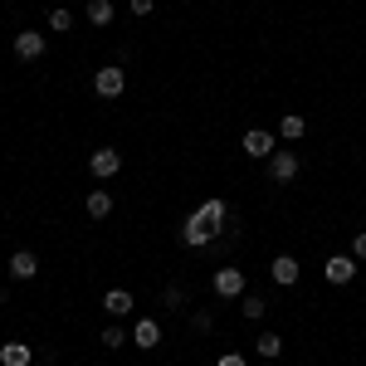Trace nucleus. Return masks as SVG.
Here are the masks:
<instances>
[{
    "mask_svg": "<svg viewBox=\"0 0 366 366\" xmlns=\"http://www.w3.org/2000/svg\"><path fill=\"white\" fill-rule=\"evenodd\" d=\"M279 132H283V137H288V142H298V137H303V132H308V122H303V117H298V113H283Z\"/></svg>",
    "mask_w": 366,
    "mask_h": 366,
    "instance_id": "15",
    "label": "nucleus"
},
{
    "mask_svg": "<svg viewBox=\"0 0 366 366\" xmlns=\"http://www.w3.org/2000/svg\"><path fill=\"white\" fill-rule=\"evenodd\" d=\"M15 54L34 64V59L44 54V34H39V29H15Z\"/></svg>",
    "mask_w": 366,
    "mask_h": 366,
    "instance_id": "6",
    "label": "nucleus"
},
{
    "mask_svg": "<svg viewBox=\"0 0 366 366\" xmlns=\"http://www.w3.org/2000/svg\"><path fill=\"white\" fill-rule=\"evenodd\" d=\"M322 274H327V283H352L357 279V259H352V254H332V259L322 264Z\"/></svg>",
    "mask_w": 366,
    "mask_h": 366,
    "instance_id": "5",
    "label": "nucleus"
},
{
    "mask_svg": "<svg viewBox=\"0 0 366 366\" xmlns=\"http://www.w3.org/2000/svg\"><path fill=\"white\" fill-rule=\"evenodd\" d=\"M88 171L98 176V181H108L122 171V157H117V147H93V157H88Z\"/></svg>",
    "mask_w": 366,
    "mask_h": 366,
    "instance_id": "1",
    "label": "nucleus"
},
{
    "mask_svg": "<svg viewBox=\"0 0 366 366\" xmlns=\"http://www.w3.org/2000/svg\"><path fill=\"white\" fill-rule=\"evenodd\" d=\"M269 176H274V181H293V176H298V157H293V152H274V157H269Z\"/></svg>",
    "mask_w": 366,
    "mask_h": 366,
    "instance_id": "7",
    "label": "nucleus"
},
{
    "mask_svg": "<svg viewBox=\"0 0 366 366\" xmlns=\"http://www.w3.org/2000/svg\"><path fill=\"white\" fill-rule=\"evenodd\" d=\"M10 274H15V279H34V274H39V259H34L29 249H15V259H10Z\"/></svg>",
    "mask_w": 366,
    "mask_h": 366,
    "instance_id": "12",
    "label": "nucleus"
},
{
    "mask_svg": "<svg viewBox=\"0 0 366 366\" xmlns=\"http://www.w3.org/2000/svg\"><path fill=\"white\" fill-rule=\"evenodd\" d=\"M49 29H54V34H64V29H74V15H69L64 5H54V10H49Z\"/></svg>",
    "mask_w": 366,
    "mask_h": 366,
    "instance_id": "17",
    "label": "nucleus"
},
{
    "mask_svg": "<svg viewBox=\"0 0 366 366\" xmlns=\"http://www.w3.org/2000/svg\"><path fill=\"white\" fill-rule=\"evenodd\" d=\"M132 342H137L142 352H152V347L162 342V327H157L152 317H142V322H137V332H132Z\"/></svg>",
    "mask_w": 366,
    "mask_h": 366,
    "instance_id": "13",
    "label": "nucleus"
},
{
    "mask_svg": "<svg viewBox=\"0 0 366 366\" xmlns=\"http://www.w3.org/2000/svg\"><path fill=\"white\" fill-rule=\"evenodd\" d=\"M279 352H283L279 332H264V337H259V357H279Z\"/></svg>",
    "mask_w": 366,
    "mask_h": 366,
    "instance_id": "18",
    "label": "nucleus"
},
{
    "mask_svg": "<svg viewBox=\"0 0 366 366\" xmlns=\"http://www.w3.org/2000/svg\"><path fill=\"white\" fill-rule=\"evenodd\" d=\"M215 293H220V298H239V293H244V274H239V269H220V274H215Z\"/></svg>",
    "mask_w": 366,
    "mask_h": 366,
    "instance_id": "8",
    "label": "nucleus"
},
{
    "mask_svg": "<svg viewBox=\"0 0 366 366\" xmlns=\"http://www.w3.org/2000/svg\"><path fill=\"white\" fill-rule=\"evenodd\" d=\"M225 215H229V210H225V200H205V205H200V210L191 215V220H196L200 229H210V234H220V225H225Z\"/></svg>",
    "mask_w": 366,
    "mask_h": 366,
    "instance_id": "3",
    "label": "nucleus"
},
{
    "mask_svg": "<svg viewBox=\"0 0 366 366\" xmlns=\"http://www.w3.org/2000/svg\"><path fill=\"white\" fill-rule=\"evenodd\" d=\"M84 210L93 215V220H103V215H113V196H108V191H88Z\"/></svg>",
    "mask_w": 366,
    "mask_h": 366,
    "instance_id": "14",
    "label": "nucleus"
},
{
    "mask_svg": "<svg viewBox=\"0 0 366 366\" xmlns=\"http://www.w3.org/2000/svg\"><path fill=\"white\" fill-rule=\"evenodd\" d=\"M0 303H5V288H0Z\"/></svg>",
    "mask_w": 366,
    "mask_h": 366,
    "instance_id": "24",
    "label": "nucleus"
},
{
    "mask_svg": "<svg viewBox=\"0 0 366 366\" xmlns=\"http://www.w3.org/2000/svg\"><path fill=\"white\" fill-rule=\"evenodd\" d=\"M122 88H127V74L122 69H98L93 74V93L98 98H122Z\"/></svg>",
    "mask_w": 366,
    "mask_h": 366,
    "instance_id": "2",
    "label": "nucleus"
},
{
    "mask_svg": "<svg viewBox=\"0 0 366 366\" xmlns=\"http://www.w3.org/2000/svg\"><path fill=\"white\" fill-rule=\"evenodd\" d=\"M215 366H244V357H239V352H225V357H220Z\"/></svg>",
    "mask_w": 366,
    "mask_h": 366,
    "instance_id": "23",
    "label": "nucleus"
},
{
    "mask_svg": "<svg viewBox=\"0 0 366 366\" xmlns=\"http://www.w3.org/2000/svg\"><path fill=\"white\" fill-rule=\"evenodd\" d=\"M29 362H34L29 342H5V347H0V366H29Z\"/></svg>",
    "mask_w": 366,
    "mask_h": 366,
    "instance_id": "10",
    "label": "nucleus"
},
{
    "mask_svg": "<svg viewBox=\"0 0 366 366\" xmlns=\"http://www.w3.org/2000/svg\"><path fill=\"white\" fill-rule=\"evenodd\" d=\"M103 347H108V352H117V347H122V342H127V332H122V327H103Z\"/></svg>",
    "mask_w": 366,
    "mask_h": 366,
    "instance_id": "20",
    "label": "nucleus"
},
{
    "mask_svg": "<svg viewBox=\"0 0 366 366\" xmlns=\"http://www.w3.org/2000/svg\"><path fill=\"white\" fill-rule=\"evenodd\" d=\"M269 274H274V283H283V288L298 283V259H293V254H279V259L269 264Z\"/></svg>",
    "mask_w": 366,
    "mask_h": 366,
    "instance_id": "9",
    "label": "nucleus"
},
{
    "mask_svg": "<svg viewBox=\"0 0 366 366\" xmlns=\"http://www.w3.org/2000/svg\"><path fill=\"white\" fill-rule=\"evenodd\" d=\"M103 308L113 312V317H127V312H132V293H127V288H108V293H103Z\"/></svg>",
    "mask_w": 366,
    "mask_h": 366,
    "instance_id": "11",
    "label": "nucleus"
},
{
    "mask_svg": "<svg viewBox=\"0 0 366 366\" xmlns=\"http://www.w3.org/2000/svg\"><path fill=\"white\" fill-rule=\"evenodd\" d=\"M279 147H274V137L264 132V127H254V132H244V157H254V162H269Z\"/></svg>",
    "mask_w": 366,
    "mask_h": 366,
    "instance_id": "4",
    "label": "nucleus"
},
{
    "mask_svg": "<svg viewBox=\"0 0 366 366\" xmlns=\"http://www.w3.org/2000/svg\"><path fill=\"white\" fill-rule=\"evenodd\" d=\"M239 312H244V317H264V298H254V293H239Z\"/></svg>",
    "mask_w": 366,
    "mask_h": 366,
    "instance_id": "19",
    "label": "nucleus"
},
{
    "mask_svg": "<svg viewBox=\"0 0 366 366\" xmlns=\"http://www.w3.org/2000/svg\"><path fill=\"white\" fill-rule=\"evenodd\" d=\"M352 259H357V264H366V234H357V239H352Z\"/></svg>",
    "mask_w": 366,
    "mask_h": 366,
    "instance_id": "21",
    "label": "nucleus"
},
{
    "mask_svg": "<svg viewBox=\"0 0 366 366\" xmlns=\"http://www.w3.org/2000/svg\"><path fill=\"white\" fill-rule=\"evenodd\" d=\"M157 10V0H132V15H152Z\"/></svg>",
    "mask_w": 366,
    "mask_h": 366,
    "instance_id": "22",
    "label": "nucleus"
},
{
    "mask_svg": "<svg viewBox=\"0 0 366 366\" xmlns=\"http://www.w3.org/2000/svg\"><path fill=\"white\" fill-rule=\"evenodd\" d=\"M88 20L93 25H113V0H88Z\"/></svg>",
    "mask_w": 366,
    "mask_h": 366,
    "instance_id": "16",
    "label": "nucleus"
}]
</instances>
